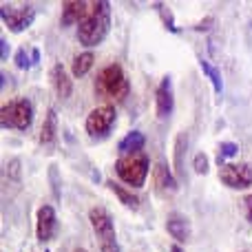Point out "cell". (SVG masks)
Here are the masks:
<instances>
[{"mask_svg": "<svg viewBox=\"0 0 252 252\" xmlns=\"http://www.w3.org/2000/svg\"><path fill=\"white\" fill-rule=\"evenodd\" d=\"M58 137V120H56V111L49 109L47 113V120L42 122V128H40V144H53Z\"/></svg>", "mask_w": 252, "mask_h": 252, "instance_id": "cell-16", "label": "cell"}, {"mask_svg": "<svg viewBox=\"0 0 252 252\" xmlns=\"http://www.w3.org/2000/svg\"><path fill=\"white\" fill-rule=\"evenodd\" d=\"M89 221H91V228L97 237V246H100V252H120V244L118 237H115V226L111 215L106 213L104 208L95 206V208L89 210Z\"/></svg>", "mask_w": 252, "mask_h": 252, "instance_id": "cell-4", "label": "cell"}, {"mask_svg": "<svg viewBox=\"0 0 252 252\" xmlns=\"http://www.w3.org/2000/svg\"><path fill=\"white\" fill-rule=\"evenodd\" d=\"M115 118H118V113H115V109L109 104L93 109L91 113L87 115V122H84V128H87L89 137H104L111 130V126L115 124Z\"/></svg>", "mask_w": 252, "mask_h": 252, "instance_id": "cell-8", "label": "cell"}, {"mask_svg": "<svg viewBox=\"0 0 252 252\" xmlns=\"http://www.w3.org/2000/svg\"><path fill=\"white\" fill-rule=\"evenodd\" d=\"M111 29V4L106 0L89 2V11L78 25V42L82 47H97L109 35Z\"/></svg>", "mask_w": 252, "mask_h": 252, "instance_id": "cell-1", "label": "cell"}, {"mask_svg": "<svg viewBox=\"0 0 252 252\" xmlns=\"http://www.w3.org/2000/svg\"><path fill=\"white\" fill-rule=\"evenodd\" d=\"M153 182H155V190L161 192V195L177 190V182H175L173 173L168 170V166H166L164 161L155 164V168H153Z\"/></svg>", "mask_w": 252, "mask_h": 252, "instance_id": "cell-13", "label": "cell"}, {"mask_svg": "<svg viewBox=\"0 0 252 252\" xmlns=\"http://www.w3.org/2000/svg\"><path fill=\"white\" fill-rule=\"evenodd\" d=\"M38 60H40V51H38V49H33V51H31V62L35 64Z\"/></svg>", "mask_w": 252, "mask_h": 252, "instance_id": "cell-25", "label": "cell"}, {"mask_svg": "<svg viewBox=\"0 0 252 252\" xmlns=\"http://www.w3.org/2000/svg\"><path fill=\"white\" fill-rule=\"evenodd\" d=\"M175 109V95H173V80L170 75L161 78L159 87H157L155 93V111H157V118L166 120Z\"/></svg>", "mask_w": 252, "mask_h": 252, "instance_id": "cell-10", "label": "cell"}, {"mask_svg": "<svg viewBox=\"0 0 252 252\" xmlns=\"http://www.w3.org/2000/svg\"><path fill=\"white\" fill-rule=\"evenodd\" d=\"M144 144H146V137H144V133H139V130H130L126 137L120 139L118 151L122 153V155H130V153H139V151H142Z\"/></svg>", "mask_w": 252, "mask_h": 252, "instance_id": "cell-15", "label": "cell"}, {"mask_svg": "<svg viewBox=\"0 0 252 252\" xmlns=\"http://www.w3.org/2000/svg\"><path fill=\"white\" fill-rule=\"evenodd\" d=\"M93 60H95V58H93L91 51H84V53H80V56H75L73 64H71V75H73V78H84V75L91 71Z\"/></svg>", "mask_w": 252, "mask_h": 252, "instance_id": "cell-17", "label": "cell"}, {"mask_svg": "<svg viewBox=\"0 0 252 252\" xmlns=\"http://www.w3.org/2000/svg\"><path fill=\"white\" fill-rule=\"evenodd\" d=\"M239 153V146L235 142H223L219 146V157H235Z\"/></svg>", "mask_w": 252, "mask_h": 252, "instance_id": "cell-22", "label": "cell"}, {"mask_svg": "<svg viewBox=\"0 0 252 252\" xmlns=\"http://www.w3.org/2000/svg\"><path fill=\"white\" fill-rule=\"evenodd\" d=\"M51 84H53V89H56L58 97H62V100H66V97L73 93V82H71L69 73H66V69L62 64H53V69H51Z\"/></svg>", "mask_w": 252, "mask_h": 252, "instance_id": "cell-14", "label": "cell"}, {"mask_svg": "<svg viewBox=\"0 0 252 252\" xmlns=\"http://www.w3.org/2000/svg\"><path fill=\"white\" fill-rule=\"evenodd\" d=\"M73 252H87V250H84V248H78V250H73Z\"/></svg>", "mask_w": 252, "mask_h": 252, "instance_id": "cell-27", "label": "cell"}, {"mask_svg": "<svg viewBox=\"0 0 252 252\" xmlns=\"http://www.w3.org/2000/svg\"><path fill=\"white\" fill-rule=\"evenodd\" d=\"M170 252H184V250H182V246L175 244V246H170Z\"/></svg>", "mask_w": 252, "mask_h": 252, "instance_id": "cell-26", "label": "cell"}, {"mask_svg": "<svg viewBox=\"0 0 252 252\" xmlns=\"http://www.w3.org/2000/svg\"><path fill=\"white\" fill-rule=\"evenodd\" d=\"M244 215L248 219V223H252V192L244 197Z\"/></svg>", "mask_w": 252, "mask_h": 252, "instance_id": "cell-23", "label": "cell"}, {"mask_svg": "<svg viewBox=\"0 0 252 252\" xmlns=\"http://www.w3.org/2000/svg\"><path fill=\"white\" fill-rule=\"evenodd\" d=\"M192 166H195V173L197 175H206V173H208V168H210V166H208V155H206V153H197Z\"/></svg>", "mask_w": 252, "mask_h": 252, "instance_id": "cell-20", "label": "cell"}, {"mask_svg": "<svg viewBox=\"0 0 252 252\" xmlns=\"http://www.w3.org/2000/svg\"><path fill=\"white\" fill-rule=\"evenodd\" d=\"M89 11V2L84 0H66L62 2V16H60V25L69 27V25H80L82 18Z\"/></svg>", "mask_w": 252, "mask_h": 252, "instance_id": "cell-12", "label": "cell"}, {"mask_svg": "<svg viewBox=\"0 0 252 252\" xmlns=\"http://www.w3.org/2000/svg\"><path fill=\"white\" fill-rule=\"evenodd\" d=\"M0 16H2V22L7 25V29L11 33H20V31L29 29L31 22L35 18V9L31 4H25V7H11V4H2L0 7Z\"/></svg>", "mask_w": 252, "mask_h": 252, "instance_id": "cell-7", "label": "cell"}, {"mask_svg": "<svg viewBox=\"0 0 252 252\" xmlns=\"http://www.w3.org/2000/svg\"><path fill=\"white\" fill-rule=\"evenodd\" d=\"M219 179L232 190H248L252 186V166L241 161V164H221L219 168Z\"/></svg>", "mask_w": 252, "mask_h": 252, "instance_id": "cell-6", "label": "cell"}, {"mask_svg": "<svg viewBox=\"0 0 252 252\" xmlns=\"http://www.w3.org/2000/svg\"><path fill=\"white\" fill-rule=\"evenodd\" d=\"M31 64H33V62L29 60V53H27V49L20 47V49L16 51V66H18V69H25V71H27Z\"/></svg>", "mask_w": 252, "mask_h": 252, "instance_id": "cell-21", "label": "cell"}, {"mask_svg": "<svg viewBox=\"0 0 252 252\" xmlns=\"http://www.w3.org/2000/svg\"><path fill=\"white\" fill-rule=\"evenodd\" d=\"M166 232L173 237L175 241L179 244H186L192 235V226H190V219L182 213H170L168 219H166Z\"/></svg>", "mask_w": 252, "mask_h": 252, "instance_id": "cell-11", "label": "cell"}, {"mask_svg": "<svg viewBox=\"0 0 252 252\" xmlns=\"http://www.w3.org/2000/svg\"><path fill=\"white\" fill-rule=\"evenodd\" d=\"M106 186H109L111 190L115 192V197H118V199L122 201L126 208H130V210H137V208H139V197H137V195H133V192H130L128 188L120 186V184H115V182H109Z\"/></svg>", "mask_w": 252, "mask_h": 252, "instance_id": "cell-18", "label": "cell"}, {"mask_svg": "<svg viewBox=\"0 0 252 252\" xmlns=\"http://www.w3.org/2000/svg\"><path fill=\"white\" fill-rule=\"evenodd\" d=\"M7 56H9V42L7 40H0V58H2V60H7Z\"/></svg>", "mask_w": 252, "mask_h": 252, "instance_id": "cell-24", "label": "cell"}, {"mask_svg": "<svg viewBox=\"0 0 252 252\" xmlns=\"http://www.w3.org/2000/svg\"><path fill=\"white\" fill-rule=\"evenodd\" d=\"M0 124H2V128L27 130L33 124V104L27 97H18V100L7 102L0 109Z\"/></svg>", "mask_w": 252, "mask_h": 252, "instance_id": "cell-5", "label": "cell"}, {"mask_svg": "<svg viewBox=\"0 0 252 252\" xmlns=\"http://www.w3.org/2000/svg\"><path fill=\"white\" fill-rule=\"evenodd\" d=\"M148 170H151V159H148V155L144 151L122 155L115 159V173H118V177L133 188H142L146 184Z\"/></svg>", "mask_w": 252, "mask_h": 252, "instance_id": "cell-3", "label": "cell"}, {"mask_svg": "<svg viewBox=\"0 0 252 252\" xmlns=\"http://www.w3.org/2000/svg\"><path fill=\"white\" fill-rule=\"evenodd\" d=\"M199 66H201V71L206 73V78L213 82V89H215V93L217 95H221L223 93V80H221V73H219L217 69H215L213 64H210L208 60H199Z\"/></svg>", "mask_w": 252, "mask_h": 252, "instance_id": "cell-19", "label": "cell"}, {"mask_svg": "<svg viewBox=\"0 0 252 252\" xmlns=\"http://www.w3.org/2000/svg\"><path fill=\"white\" fill-rule=\"evenodd\" d=\"M93 91L97 97L109 102H124L130 91L128 78L124 75V69L120 64H106L104 69L97 73Z\"/></svg>", "mask_w": 252, "mask_h": 252, "instance_id": "cell-2", "label": "cell"}, {"mask_svg": "<svg viewBox=\"0 0 252 252\" xmlns=\"http://www.w3.org/2000/svg\"><path fill=\"white\" fill-rule=\"evenodd\" d=\"M58 228V219H56V210L53 206H40L38 215H35V237L40 244H47L53 239Z\"/></svg>", "mask_w": 252, "mask_h": 252, "instance_id": "cell-9", "label": "cell"}]
</instances>
